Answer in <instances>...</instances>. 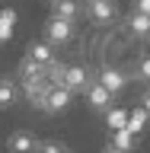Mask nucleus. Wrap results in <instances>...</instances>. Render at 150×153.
Returning <instances> with one entry per match:
<instances>
[{
	"label": "nucleus",
	"instance_id": "1",
	"mask_svg": "<svg viewBox=\"0 0 150 153\" xmlns=\"http://www.w3.org/2000/svg\"><path fill=\"white\" fill-rule=\"evenodd\" d=\"M70 99H74V93H70L67 86H61V83H48L45 93L38 96L35 105L42 108V112H48V115H61L67 105H70Z\"/></svg>",
	"mask_w": 150,
	"mask_h": 153
},
{
	"label": "nucleus",
	"instance_id": "2",
	"mask_svg": "<svg viewBox=\"0 0 150 153\" xmlns=\"http://www.w3.org/2000/svg\"><path fill=\"white\" fill-rule=\"evenodd\" d=\"M45 38L51 45H67L74 38V19H61V16H48L45 22Z\"/></svg>",
	"mask_w": 150,
	"mask_h": 153
},
{
	"label": "nucleus",
	"instance_id": "3",
	"mask_svg": "<svg viewBox=\"0 0 150 153\" xmlns=\"http://www.w3.org/2000/svg\"><path fill=\"white\" fill-rule=\"evenodd\" d=\"M93 83V76L83 64H74V67H64V76H61V86H67L70 93H86V86Z\"/></svg>",
	"mask_w": 150,
	"mask_h": 153
},
{
	"label": "nucleus",
	"instance_id": "4",
	"mask_svg": "<svg viewBox=\"0 0 150 153\" xmlns=\"http://www.w3.org/2000/svg\"><path fill=\"white\" fill-rule=\"evenodd\" d=\"M115 16H118L115 0H90V19H93V22L109 26V22H115Z\"/></svg>",
	"mask_w": 150,
	"mask_h": 153
},
{
	"label": "nucleus",
	"instance_id": "5",
	"mask_svg": "<svg viewBox=\"0 0 150 153\" xmlns=\"http://www.w3.org/2000/svg\"><path fill=\"white\" fill-rule=\"evenodd\" d=\"M96 80H99V83H102V86H105V89H109L112 96L125 93V86H128V80H125V74H122V70H115V67H102Z\"/></svg>",
	"mask_w": 150,
	"mask_h": 153
},
{
	"label": "nucleus",
	"instance_id": "6",
	"mask_svg": "<svg viewBox=\"0 0 150 153\" xmlns=\"http://www.w3.org/2000/svg\"><path fill=\"white\" fill-rule=\"evenodd\" d=\"M86 99H90V105H93V108H99V112H105V108L112 105V99H115V96L109 93V89H105V86L99 83V80H93V83L86 86Z\"/></svg>",
	"mask_w": 150,
	"mask_h": 153
},
{
	"label": "nucleus",
	"instance_id": "7",
	"mask_svg": "<svg viewBox=\"0 0 150 153\" xmlns=\"http://www.w3.org/2000/svg\"><path fill=\"white\" fill-rule=\"evenodd\" d=\"M7 147H10V153H35L38 150V140L29 131H16V134H10Z\"/></svg>",
	"mask_w": 150,
	"mask_h": 153
},
{
	"label": "nucleus",
	"instance_id": "8",
	"mask_svg": "<svg viewBox=\"0 0 150 153\" xmlns=\"http://www.w3.org/2000/svg\"><path fill=\"white\" fill-rule=\"evenodd\" d=\"M26 54L32 57V61H38V64H51V61H54V45H51L48 38L45 42H32Z\"/></svg>",
	"mask_w": 150,
	"mask_h": 153
},
{
	"label": "nucleus",
	"instance_id": "9",
	"mask_svg": "<svg viewBox=\"0 0 150 153\" xmlns=\"http://www.w3.org/2000/svg\"><path fill=\"white\" fill-rule=\"evenodd\" d=\"M51 16L77 19L80 16V0H54V3H51Z\"/></svg>",
	"mask_w": 150,
	"mask_h": 153
},
{
	"label": "nucleus",
	"instance_id": "10",
	"mask_svg": "<svg viewBox=\"0 0 150 153\" xmlns=\"http://www.w3.org/2000/svg\"><path fill=\"white\" fill-rule=\"evenodd\" d=\"M19 96V86L10 80V76H0V108H10Z\"/></svg>",
	"mask_w": 150,
	"mask_h": 153
},
{
	"label": "nucleus",
	"instance_id": "11",
	"mask_svg": "<svg viewBox=\"0 0 150 153\" xmlns=\"http://www.w3.org/2000/svg\"><path fill=\"white\" fill-rule=\"evenodd\" d=\"M105 124H109V131H118V128H125L128 124V108H122V105H109L105 108Z\"/></svg>",
	"mask_w": 150,
	"mask_h": 153
},
{
	"label": "nucleus",
	"instance_id": "12",
	"mask_svg": "<svg viewBox=\"0 0 150 153\" xmlns=\"http://www.w3.org/2000/svg\"><path fill=\"white\" fill-rule=\"evenodd\" d=\"M134 143H137V134H131L128 128H118V131H112V147H118V150H134Z\"/></svg>",
	"mask_w": 150,
	"mask_h": 153
},
{
	"label": "nucleus",
	"instance_id": "13",
	"mask_svg": "<svg viewBox=\"0 0 150 153\" xmlns=\"http://www.w3.org/2000/svg\"><path fill=\"white\" fill-rule=\"evenodd\" d=\"M125 128H128V131L131 134H141L144 128H147V108H134V112H128V124H125Z\"/></svg>",
	"mask_w": 150,
	"mask_h": 153
},
{
	"label": "nucleus",
	"instance_id": "14",
	"mask_svg": "<svg viewBox=\"0 0 150 153\" xmlns=\"http://www.w3.org/2000/svg\"><path fill=\"white\" fill-rule=\"evenodd\" d=\"M128 29H131L134 35H147V32H150V16H147V13H137V10H134L131 16H128Z\"/></svg>",
	"mask_w": 150,
	"mask_h": 153
},
{
	"label": "nucleus",
	"instance_id": "15",
	"mask_svg": "<svg viewBox=\"0 0 150 153\" xmlns=\"http://www.w3.org/2000/svg\"><path fill=\"white\" fill-rule=\"evenodd\" d=\"M13 26H16V13L13 10H0V42H10Z\"/></svg>",
	"mask_w": 150,
	"mask_h": 153
},
{
	"label": "nucleus",
	"instance_id": "16",
	"mask_svg": "<svg viewBox=\"0 0 150 153\" xmlns=\"http://www.w3.org/2000/svg\"><path fill=\"white\" fill-rule=\"evenodd\" d=\"M35 153H70V150H67L64 143H57V140H45V143H38Z\"/></svg>",
	"mask_w": 150,
	"mask_h": 153
},
{
	"label": "nucleus",
	"instance_id": "17",
	"mask_svg": "<svg viewBox=\"0 0 150 153\" xmlns=\"http://www.w3.org/2000/svg\"><path fill=\"white\" fill-rule=\"evenodd\" d=\"M137 76H141V80H147V83H150V54L144 57L141 64H137Z\"/></svg>",
	"mask_w": 150,
	"mask_h": 153
},
{
	"label": "nucleus",
	"instance_id": "18",
	"mask_svg": "<svg viewBox=\"0 0 150 153\" xmlns=\"http://www.w3.org/2000/svg\"><path fill=\"white\" fill-rule=\"evenodd\" d=\"M134 10H137V13H147V16H150V0H134Z\"/></svg>",
	"mask_w": 150,
	"mask_h": 153
},
{
	"label": "nucleus",
	"instance_id": "19",
	"mask_svg": "<svg viewBox=\"0 0 150 153\" xmlns=\"http://www.w3.org/2000/svg\"><path fill=\"white\" fill-rule=\"evenodd\" d=\"M141 105H144V108H147V115H150V89H147V93H144V99H141Z\"/></svg>",
	"mask_w": 150,
	"mask_h": 153
},
{
	"label": "nucleus",
	"instance_id": "20",
	"mask_svg": "<svg viewBox=\"0 0 150 153\" xmlns=\"http://www.w3.org/2000/svg\"><path fill=\"white\" fill-rule=\"evenodd\" d=\"M105 153H128V150H118V147H105Z\"/></svg>",
	"mask_w": 150,
	"mask_h": 153
}]
</instances>
